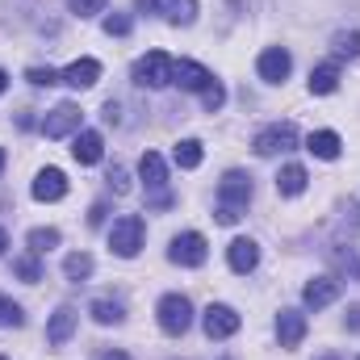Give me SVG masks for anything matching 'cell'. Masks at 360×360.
Masks as SVG:
<instances>
[{
    "instance_id": "7bdbcfd3",
    "label": "cell",
    "mask_w": 360,
    "mask_h": 360,
    "mask_svg": "<svg viewBox=\"0 0 360 360\" xmlns=\"http://www.w3.org/2000/svg\"><path fill=\"white\" fill-rule=\"evenodd\" d=\"M0 360H4V356H0Z\"/></svg>"
},
{
    "instance_id": "52a82bcc",
    "label": "cell",
    "mask_w": 360,
    "mask_h": 360,
    "mask_svg": "<svg viewBox=\"0 0 360 360\" xmlns=\"http://www.w3.org/2000/svg\"><path fill=\"white\" fill-rule=\"evenodd\" d=\"M297 147V126L293 122H272L269 130L256 134V155H281Z\"/></svg>"
},
{
    "instance_id": "4dcf8cb0",
    "label": "cell",
    "mask_w": 360,
    "mask_h": 360,
    "mask_svg": "<svg viewBox=\"0 0 360 360\" xmlns=\"http://www.w3.org/2000/svg\"><path fill=\"white\" fill-rule=\"evenodd\" d=\"M130 30H134V21H130L126 13H113V17H105V34H109V38H126Z\"/></svg>"
},
{
    "instance_id": "3957f363",
    "label": "cell",
    "mask_w": 360,
    "mask_h": 360,
    "mask_svg": "<svg viewBox=\"0 0 360 360\" xmlns=\"http://www.w3.org/2000/svg\"><path fill=\"white\" fill-rule=\"evenodd\" d=\"M143 239H147V222H143L139 214H126V218H117L113 231H109V252L122 256V260H134V256L143 252Z\"/></svg>"
},
{
    "instance_id": "74e56055",
    "label": "cell",
    "mask_w": 360,
    "mask_h": 360,
    "mask_svg": "<svg viewBox=\"0 0 360 360\" xmlns=\"http://www.w3.org/2000/svg\"><path fill=\"white\" fill-rule=\"evenodd\" d=\"M101 360H130L126 352H101Z\"/></svg>"
},
{
    "instance_id": "ba28073f",
    "label": "cell",
    "mask_w": 360,
    "mask_h": 360,
    "mask_svg": "<svg viewBox=\"0 0 360 360\" xmlns=\"http://www.w3.org/2000/svg\"><path fill=\"white\" fill-rule=\"evenodd\" d=\"M201 327H205V335H210V340H231V335L243 327V319H239L231 306H222V302H218V306H205Z\"/></svg>"
},
{
    "instance_id": "f546056e",
    "label": "cell",
    "mask_w": 360,
    "mask_h": 360,
    "mask_svg": "<svg viewBox=\"0 0 360 360\" xmlns=\"http://www.w3.org/2000/svg\"><path fill=\"white\" fill-rule=\"evenodd\" d=\"M25 80H30L34 89H55L63 76H59V72H51V68H30V72H25Z\"/></svg>"
},
{
    "instance_id": "30bf717a",
    "label": "cell",
    "mask_w": 360,
    "mask_h": 360,
    "mask_svg": "<svg viewBox=\"0 0 360 360\" xmlns=\"http://www.w3.org/2000/svg\"><path fill=\"white\" fill-rule=\"evenodd\" d=\"M256 72H260V80H269V84H285V76L293 72V59H289L285 46H269V51L260 55Z\"/></svg>"
},
{
    "instance_id": "d4e9b609",
    "label": "cell",
    "mask_w": 360,
    "mask_h": 360,
    "mask_svg": "<svg viewBox=\"0 0 360 360\" xmlns=\"http://www.w3.org/2000/svg\"><path fill=\"white\" fill-rule=\"evenodd\" d=\"M59 248V231L55 226H34L30 231V252L34 256H46V252H55Z\"/></svg>"
},
{
    "instance_id": "d590c367",
    "label": "cell",
    "mask_w": 360,
    "mask_h": 360,
    "mask_svg": "<svg viewBox=\"0 0 360 360\" xmlns=\"http://www.w3.org/2000/svg\"><path fill=\"white\" fill-rule=\"evenodd\" d=\"M105 214H109V210H105V205H92L89 222H92V226H101V222H105Z\"/></svg>"
},
{
    "instance_id": "6da1fadb",
    "label": "cell",
    "mask_w": 360,
    "mask_h": 360,
    "mask_svg": "<svg viewBox=\"0 0 360 360\" xmlns=\"http://www.w3.org/2000/svg\"><path fill=\"white\" fill-rule=\"evenodd\" d=\"M248 201H252V176L248 172H226V176L218 180V222L222 226H235L243 214L239 210H248Z\"/></svg>"
},
{
    "instance_id": "ab89813d",
    "label": "cell",
    "mask_w": 360,
    "mask_h": 360,
    "mask_svg": "<svg viewBox=\"0 0 360 360\" xmlns=\"http://www.w3.org/2000/svg\"><path fill=\"white\" fill-rule=\"evenodd\" d=\"M8 89V76H4V72H0V92Z\"/></svg>"
},
{
    "instance_id": "ffe728a7",
    "label": "cell",
    "mask_w": 360,
    "mask_h": 360,
    "mask_svg": "<svg viewBox=\"0 0 360 360\" xmlns=\"http://www.w3.org/2000/svg\"><path fill=\"white\" fill-rule=\"evenodd\" d=\"M306 151H310V155H319V160H340L344 143H340V134H335V130H314V134L306 139Z\"/></svg>"
},
{
    "instance_id": "ac0fdd59",
    "label": "cell",
    "mask_w": 360,
    "mask_h": 360,
    "mask_svg": "<svg viewBox=\"0 0 360 360\" xmlns=\"http://www.w3.org/2000/svg\"><path fill=\"white\" fill-rule=\"evenodd\" d=\"M151 8L168 25H193V17H197V0H151Z\"/></svg>"
},
{
    "instance_id": "277c9868",
    "label": "cell",
    "mask_w": 360,
    "mask_h": 360,
    "mask_svg": "<svg viewBox=\"0 0 360 360\" xmlns=\"http://www.w3.org/2000/svg\"><path fill=\"white\" fill-rule=\"evenodd\" d=\"M139 176H143V184L151 188V205H155V210H168V205H172V193H168V168H164V160H160L155 151H147V155L139 160Z\"/></svg>"
},
{
    "instance_id": "8fae6325",
    "label": "cell",
    "mask_w": 360,
    "mask_h": 360,
    "mask_svg": "<svg viewBox=\"0 0 360 360\" xmlns=\"http://www.w3.org/2000/svg\"><path fill=\"white\" fill-rule=\"evenodd\" d=\"M340 297V281L335 276H314V281H306V289H302V302L310 306V310H323V306H331Z\"/></svg>"
},
{
    "instance_id": "9a60e30c",
    "label": "cell",
    "mask_w": 360,
    "mask_h": 360,
    "mask_svg": "<svg viewBox=\"0 0 360 360\" xmlns=\"http://www.w3.org/2000/svg\"><path fill=\"white\" fill-rule=\"evenodd\" d=\"M59 197H68V176L59 168H42L34 176V201H59Z\"/></svg>"
},
{
    "instance_id": "f35d334b",
    "label": "cell",
    "mask_w": 360,
    "mask_h": 360,
    "mask_svg": "<svg viewBox=\"0 0 360 360\" xmlns=\"http://www.w3.org/2000/svg\"><path fill=\"white\" fill-rule=\"evenodd\" d=\"M4 248H8V235H4V226H0V256H4Z\"/></svg>"
},
{
    "instance_id": "4fadbf2b",
    "label": "cell",
    "mask_w": 360,
    "mask_h": 360,
    "mask_svg": "<svg viewBox=\"0 0 360 360\" xmlns=\"http://www.w3.org/2000/svg\"><path fill=\"white\" fill-rule=\"evenodd\" d=\"M276 340H281V348H297L306 340V314L302 310H281L276 314Z\"/></svg>"
},
{
    "instance_id": "836d02e7",
    "label": "cell",
    "mask_w": 360,
    "mask_h": 360,
    "mask_svg": "<svg viewBox=\"0 0 360 360\" xmlns=\"http://www.w3.org/2000/svg\"><path fill=\"white\" fill-rule=\"evenodd\" d=\"M109 188H113V193H126V188H130V176H126V168H117V164L109 168Z\"/></svg>"
},
{
    "instance_id": "484cf974",
    "label": "cell",
    "mask_w": 360,
    "mask_h": 360,
    "mask_svg": "<svg viewBox=\"0 0 360 360\" xmlns=\"http://www.w3.org/2000/svg\"><path fill=\"white\" fill-rule=\"evenodd\" d=\"M89 314L96 319V323H101V327H117L126 310H122V302H109V297H101V302H92Z\"/></svg>"
},
{
    "instance_id": "1f68e13d",
    "label": "cell",
    "mask_w": 360,
    "mask_h": 360,
    "mask_svg": "<svg viewBox=\"0 0 360 360\" xmlns=\"http://www.w3.org/2000/svg\"><path fill=\"white\" fill-rule=\"evenodd\" d=\"M201 105H205V109H210V113H218V109H222V105H226V89H222V84H218V80H214V84H210V89L201 92Z\"/></svg>"
},
{
    "instance_id": "5b68a950",
    "label": "cell",
    "mask_w": 360,
    "mask_h": 360,
    "mask_svg": "<svg viewBox=\"0 0 360 360\" xmlns=\"http://www.w3.org/2000/svg\"><path fill=\"white\" fill-rule=\"evenodd\" d=\"M155 314H160V327H164L168 335H184V331L193 327V302H188L184 293H168V297H160Z\"/></svg>"
},
{
    "instance_id": "9c48e42d",
    "label": "cell",
    "mask_w": 360,
    "mask_h": 360,
    "mask_svg": "<svg viewBox=\"0 0 360 360\" xmlns=\"http://www.w3.org/2000/svg\"><path fill=\"white\" fill-rule=\"evenodd\" d=\"M76 130H80V105H72V101L55 105L46 113V122H42V134L46 139H63V134H76Z\"/></svg>"
},
{
    "instance_id": "e575fe53",
    "label": "cell",
    "mask_w": 360,
    "mask_h": 360,
    "mask_svg": "<svg viewBox=\"0 0 360 360\" xmlns=\"http://www.w3.org/2000/svg\"><path fill=\"white\" fill-rule=\"evenodd\" d=\"M105 122H122V105H117V101L105 105Z\"/></svg>"
},
{
    "instance_id": "8992f818",
    "label": "cell",
    "mask_w": 360,
    "mask_h": 360,
    "mask_svg": "<svg viewBox=\"0 0 360 360\" xmlns=\"http://www.w3.org/2000/svg\"><path fill=\"white\" fill-rule=\"evenodd\" d=\"M205 256H210V248H205V235H197V231H184L172 239V248H168V260L180 264V269H201L205 264Z\"/></svg>"
},
{
    "instance_id": "7c38bea8",
    "label": "cell",
    "mask_w": 360,
    "mask_h": 360,
    "mask_svg": "<svg viewBox=\"0 0 360 360\" xmlns=\"http://www.w3.org/2000/svg\"><path fill=\"white\" fill-rule=\"evenodd\" d=\"M76 323H80L76 306H59V310L51 314V323H46V344H51V348L68 344V340H72V331H76Z\"/></svg>"
},
{
    "instance_id": "7a4b0ae2",
    "label": "cell",
    "mask_w": 360,
    "mask_h": 360,
    "mask_svg": "<svg viewBox=\"0 0 360 360\" xmlns=\"http://www.w3.org/2000/svg\"><path fill=\"white\" fill-rule=\"evenodd\" d=\"M172 72H176V59L168 51H147L139 63H134V84L139 89H168L172 84Z\"/></svg>"
},
{
    "instance_id": "d6a6232c",
    "label": "cell",
    "mask_w": 360,
    "mask_h": 360,
    "mask_svg": "<svg viewBox=\"0 0 360 360\" xmlns=\"http://www.w3.org/2000/svg\"><path fill=\"white\" fill-rule=\"evenodd\" d=\"M68 8H72L76 17H96V13L105 8V0H68Z\"/></svg>"
},
{
    "instance_id": "d6986e66",
    "label": "cell",
    "mask_w": 360,
    "mask_h": 360,
    "mask_svg": "<svg viewBox=\"0 0 360 360\" xmlns=\"http://www.w3.org/2000/svg\"><path fill=\"white\" fill-rule=\"evenodd\" d=\"M101 80V63L96 59H76V63H68V72H63V84H72V89H92Z\"/></svg>"
},
{
    "instance_id": "7402d4cb",
    "label": "cell",
    "mask_w": 360,
    "mask_h": 360,
    "mask_svg": "<svg viewBox=\"0 0 360 360\" xmlns=\"http://www.w3.org/2000/svg\"><path fill=\"white\" fill-rule=\"evenodd\" d=\"M335 89H340V68H335V63H319V68L310 72V92H314V96H331Z\"/></svg>"
},
{
    "instance_id": "60d3db41",
    "label": "cell",
    "mask_w": 360,
    "mask_h": 360,
    "mask_svg": "<svg viewBox=\"0 0 360 360\" xmlns=\"http://www.w3.org/2000/svg\"><path fill=\"white\" fill-rule=\"evenodd\" d=\"M0 172H4V147H0Z\"/></svg>"
},
{
    "instance_id": "e0dca14e",
    "label": "cell",
    "mask_w": 360,
    "mask_h": 360,
    "mask_svg": "<svg viewBox=\"0 0 360 360\" xmlns=\"http://www.w3.org/2000/svg\"><path fill=\"white\" fill-rule=\"evenodd\" d=\"M226 260H231V269L239 272V276H248V272L260 264V248H256V239H235V243L226 248Z\"/></svg>"
},
{
    "instance_id": "603a6c76",
    "label": "cell",
    "mask_w": 360,
    "mask_h": 360,
    "mask_svg": "<svg viewBox=\"0 0 360 360\" xmlns=\"http://www.w3.org/2000/svg\"><path fill=\"white\" fill-rule=\"evenodd\" d=\"M201 155H205V151H201V143H197V139H180L176 151H172L176 168H184V172H193V168L201 164Z\"/></svg>"
},
{
    "instance_id": "83f0119b",
    "label": "cell",
    "mask_w": 360,
    "mask_h": 360,
    "mask_svg": "<svg viewBox=\"0 0 360 360\" xmlns=\"http://www.w3.org/2000/svg\"><path fill=\"white\" fill-rule=\"evenodd\" d=\"M21 323H25L21 306H17L13 297H4V293H0V327H21Z\"/></svg>"
},
{
    "instance_id": "f1b7e54d",
    "label": "cell",
    "mask_w": 360,
    "mask_h": 360,
    "mask_svg": "<svg viewBox=\"0 0 360 360\" xmlns=\"http://www.w3.org/2000/svg\"><path fill=\"white\" fill-rule=\"evenodd\" d=\"M13 272H17L21 281H30V285H34V281H42V264H38V256H34V252H30V256H21V260L13 264Z\"/></svg>"
},
{
    "instance_id": "8d00e7d4",
    "label": "cell",
    "mask_w": 360,
    "mask_h": 360,
    "mask_svg": "<svg viewBox=\"0 0 360 360\" xmlns=\"http://www.w3.org/2000/svg\"><path fill=\"white\" fill-rule=\"evenodd\" d=\"M348 327H352V331H360V306H352V310H348Z\"/></svg>"
},
{
    "instance_id": "2e32d148",
    "label": "cell",
    "mask_w": 360,
    "mask_h": 360,
    "mask_svg": "<svg viewBox=\"0 0 360 360\" xmlns=\"http://www.w3.org/2000/svg\"><path fill=\"white\" fill-rule=\"evenodd\" d=\"M172 84H180V89H188V92H205L210 84H214V76H210L201 63H193V59H180L176 72H172Z\"/></svg>"
},
{
    "instance_id": "4316f807",
    "label": "cell",
    "mask_w": 360,
    "mask_h": 360,
    "mask_svg": "<svg viewBox=\"0 0 360 360\" xmlns=\"http://www.w3.org/2000/svg\"><path fill=\"white\" fill-rule=\"evenodd\" d=\"M360 55V30L335 34V59H356Z\"/></svg>"
},
{
    "instance_id": "cb8c5ba5",
    "label": "cell",
    "mask_w": 360,
    "mask_h": 360,
    "mask_svg": "<svg viewBox=\"0 0 360 360\" xmlns=\"http://www.w3.org/2000/svg\"><path fill=\"white\" fill-rule=\"evenodd\" d=\"M63 276H68V281H76V285H80V281H89V276H92V256H89V252H72V256L63 260Z\"/></svg>"
},
{
    "instance_id": "44dd1931",
    "label": "cell",
    "mask_w": 360,
    "mask_h": 360,
    "mask_svg": "<svg viewBox=\"0 0 360 360\" xmlns=\"http://www.w3.org/2000/svg\"><path fill=\"white\" fill-rule=\"evenodd\" d=\"M306 168L302 164H285L281 172H276V193L281 197H297V193H306Z\"/></svg>"
},
{
    "instance_id": "5bb4252c",
    "label": "cell",
    "mask_w": 360,
    "mask_h": 360,
    "mask_svg": "<svg viewBox=\"0 0 360 360\" xmlns=\"http://www.w3.org/2000/svg\"><path fill=\"white\" fill-rule=\"evenodd\" d=\"M101 155H105V139L96 134V130H80L76 139H72V160L76 164H101Z\"/></svg>"
},
{
    "instance_id": "b9f144b4",
    "label": "cell",
    "mask_w": 360,
    "mask_h": 360,
    "mask_svg": "<svg viewBox=\"0 0 360 360\" xmlns=\"http://www.w3.org/2000/svg\"><path fill=\"white\" fill-rule=\"evenodd\" d=\"M327 360H335V356H327Z\"/></svg>"
}]
</instances>
